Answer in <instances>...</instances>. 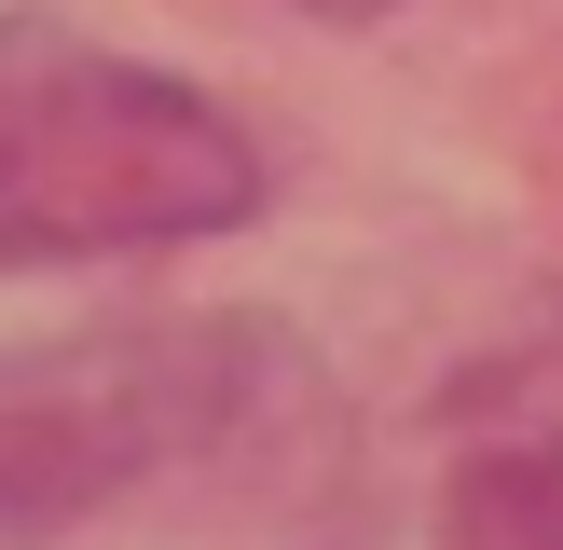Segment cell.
I'll return each mask as SVG.
<instances>
[{"label":"cell","mask_w":563,"mask_h":550,"mask_svg":"<svg viewBox=\"0 0 563 550\" xmlns=\"http://www.w3.org/2000/svg\"><path fill=\"white\" fill-rule=\"evenodd\" d=\"M262 207V152L192 82L97 55L69 28H0V262H110L179 248Z\"/></svg>","instance_id":"obj_1"},{"label":"cell","mask_w":563,"mask_h":550,"mask_svg":"<svg viewBox=\"0 0 563 550\" xmlns=\"http://www.w3.org/2000/svg\"><path fill=\"white\" fill-rule=\"evenodd\" d=\"M454 537L467 550H563V427H522L454 468Z\"/></svg>","instance_id":"obj_2"},{"label":"cell","mask_w":563,"mask_h":550,"mask_svg":"<svg viewBox=\"0 0 563 550\" xmlns=\"http://www.w3.org/2000/svg\"><path fill=\"white\" fill-rule=\"evenodd\" d=\"M302 14H330V28H372V14H385V0H302Z\"/></svg>","instance_id":"obj_3"}]
</instances>
